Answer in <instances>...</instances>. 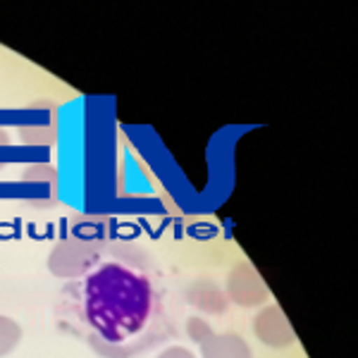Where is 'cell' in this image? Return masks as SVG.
Returning <instances> with one entry per match:
<instances>
[{
  "label": "cell",
  "instance_id": "6",
  "mask_svg": "<svg viewBox=\"0 0 358 358\" xmlns=\"http://www.w3.org/2000/svg\"><path fill=\"white\" fill-rule=\"evenodd\" d=\"M189 303H194L196 308H201L203 313H224L227 308V296L215 282L210 280H199L189 287Z\"/></svg>",
  "mask_w": 358,
  "mask_h": 358
},
{
  "label": "cell",
  "instance_id": "10",
  "mask_svg": "<svg viewBox=\"0 0 358 358\" xmlns=\"http://www.w3.org/2000/svg\"><path fill=\"white\" fill-rule=\"evenodd\" d=\"M24 182H55V170L48 165H34L24 172Z\"/></svg>",
  "mask_w": 358,
  "mask_h": 358
},
{
  "label": "cell",
  "instance_id": "7",
  "mask_svg": "<svg viewBox=\"0 0 358 358\" xmlns=\"http://www.w3.org/2000/svg\"><path fill=\"white\" fill-rule=\"evenodd\" d=\"M20 342H22V327L17 325L13 317L0 315V358L13 354Z\"/></svg>",
  "mask_w": 358,
  "mask_h": 358
},
{
  "label": "cell",
  "instance_id": "9",
  "mask_svg": "<svg viewBox=\"0 0 358 358\" xmlns=\"http://www.w3.org/2000/svg\"><path fill=\"white\" fill-rule=\"evenodd\" d=\"M187 332H189V337H192L196 344H203L206 339L213 334L210 325H208L206 320H201V317H189V322H187Z\"/></svg>",
  "mask_w": 358,
  "mask_h": 358
},
{
  "label": "cell",
  "instance_id": "11",
  "mask_svg": "<svg viewBox=\"0 0 358 358\" xmlns=\"http://www.w3.org/2000/svg\"><path fill=\"white\" fill-rule=\"evenodd\" d=\"M158 358H196V356L189 349H184V346H170Z\"/></svg>",
  "mask_w": 358,
  "mask_h": 358
},
{
  "label": "cell",
  "instance_id": "4",
  "mask_svg": "<svg viewBox=\"0 0 358 358\" xmlns=\"http://www.w3.org/2000/svg\"><path fill=\"white\" fill-rule=\"evenodd\" d=\"M253 332L265 346H273V349H285L296 342L294 327L280 306H265L261 313L253 317Z\"/></svg>",
  "mask_w": 358,
  "mask_h": 358
},
{
  "label": "cell",
  "instance_id": "3",
  "mask_svg": "<svg viewBox=\"0 0 358 358\" xmlns=\"http://www.w3.org/2000/svg\"><path fill=\"white\" fill-rule=\"evenodd\" d=\"M227 301H234L241 308H253L268 301V287L261 280L258 270L248 263H239L227 275Z\"/></svg>",
  "mask_w": 358,
  "mask_h": 358
},
{
  "label": "cell",
  "instance_id": "8",
  "mask_svg": "<svg viewBox=\"0 0 358 358\" xmlns=\"http://www.w3.org/2000/svg\"><path fill=\"white\" fill-rule=\"evenodd\" d=\"M20 136L24 138L27 143H34V146H43V143H53L55 131H53V127H50V129H45V131L41 129V127H22Z\"/></svg>",
  "mask_w": 358,
  "mask_h": 358
},
{
  "label": "cell",
  "instance_id": "1",
  "mask_svg": "<svg viewBox=\"0 0 358 358\" xmlns=\"http://www.w3.org/2000/svg\"><path fill=\"white\" fill-rule=\"evenodd\" d=\"M153 310L148 277L120 263H106L84 282V313L101 339L122 344L146 327Z\"/></svg>",
  "mask_w": 358,
  "mask_h": 358
},
{
  "label": "cell",
  "instance_id": "5",
  "mask_svg": "<svg viewBox=\"0 0 358 358\" xmlns=\"http://www.w3.org/2000/svg\"><path fill=\"white\" fill-rule=\"evenodd\" d=\"M201 346V356L203 358H253L251 346L244 337H239L236 332H222L206 339Z\"/></svg>",
  "mask_w": 358,
  "mask_h": 358
},
{
  "label": "cell",
  "instance_id": "2",
  "mask_svg": "<svg viewBox=\"0 0 358 358\" xmlns=\"http://www.w3.org/2000/svg\"><path fill=\"white\" fill-rule=\"evenodd\" d=\"M98 261V246L86 239H62L48 256V270L55 277H79Z\"/></svg>",
  "mask_w": 358,
  "mask_h": 358
}]
</instances>
